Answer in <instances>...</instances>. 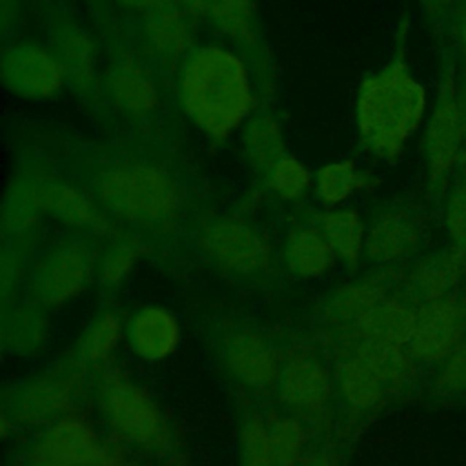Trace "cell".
I'll return each instance as SVG.
<instances>
[{
	"mask_svg": "<svg viewBox=\"0 0 466 466\" xmlns=\"http://www.w3.org/2000/svg\"><path fill=\"white\" fill-rule=\"evenodd\" d=\"M175 86L182 115L211 142L238 135L258 111L255 73L229 44L195 46L177 66Z\"/></svg>",
	"mask_w": 466,
	"mask_h": 466,
	"instance_id": "cell-1",
	"label": "cell"
},
{
	"mask_svg": "<svg viewBox=\"0 0 466 466\" xmlns=\"http://www.w3.org/2000/svg\"><path fill=\"white\" fill-rule=\"evenodd\" d=\"M426 89L404 56V38L395 55L362 76L355 95V133L360 149L384 164H395L426 115Z\"/></svg>",
	"mask_w": 466,
	"mask_h": 466,
	"instance_id": "cell-2",
	"label": "cell"
},
{
	"mask_svg": "<svg viewBox=\"0 0 466 466\" xmlns=\"http://www.w3.org/2000/svg\"><path fill=\"white\" fill-rule=\"evenodd\" d=\"M95 198L115 218L146 229L173 224L182 208L177 180L147 162H120L96 175Z\"/></svg>",
	"mask_w": 466,
	"mask_h": 466,
	"instance_id": "cell-3",
	"label": "cell"
},
{
	"mask_svg": "<svg viewBox=\"0 0 466 466\" xmlns=\"http://www.w3.org/2000/svg\"><path fill=\"white\" fill-rule=\"evenodd\" d=\"M95 400L113 435L146 453H162L171 430L151 393L120 370H104L95 382Z\"/></svg>",
	"mask_w": 466,
	"mask_h": 466,
	"instance_id": "cell-4",
	"label": "cell"
},
{
	"mask_svg": "<svg viewBox=\"0 0 466 466\" xmlns=\"http://www.w3.org/2000/svg\"><path fill=\"white\" fill-rule=\"evenodd\" d=\"M84 191L58 180H35L22 184L5 202V226L13 235L31 228L38 217H51L56 222L89 233H106L107 213Z\"/></svg>",
	"mask_w": 466,
	"mask_h": 466,
	"instance_id": "cell-5",
	"label": "cell"
},
{
	"mask_svg": "<svg viewBox=\"0 0 466 466\" xmlns=\"http://www.w3.org/2000/svg\"><path fill=\"white\" fill-rule=\"evenodd\" d=\"M462 115L459 106V80L451 60L441 71L437 96L426 122L422 151L426 186L433 198L448 191L462 164Z\"/></svg>",
	"mask_w": 466,
	"mask_h": 466,
	"instance_id": "cell-6",
	"label": "cell"
},
{
	"mask_svg": "<svg viewBox=\"0 0 466 466\" xmlns=\"http://www.w3.org/2000/svg\"><path fill=\"white\" fill-rule=\"evenodd\" d=\"M84 364L60 362L24 382L4 413L13 424H51L71 411L84 388Z\"/></svg>",
	"mask_w": 466,
	"mask_h": 466,
	"instance_id": "cell-7",
	"label": "cell"
},
{
	"mask_svg": "<svg viewBox=\"0 0 466 466\" xmlns=\"http://www.w3.org/2000/svg\"><path fill=\"white\" fill-rule=\"evenodd\" d=\"M96 275V255L78 238L49 248L33 266L29 288L33 300L42 308H60L91 284Z\"/></svg>",
	"mask_w": 466,
	"mask_h": 466,
	"instance_id": "cell-8",
	"label": "cell"
},
{
	"mask_svg": "<svg viewBox=\"0 0 466 466\" xmlns=\"http://www.w3.org/2000/svg\"><path fill=\"white\" fill-rule=\"evenodd\" d=\"M53 466H120V450L104 441L98 430L78 413H66L47 424L29 450Z\"/></svg>",
	"mask_w": 466,
	"mask_h": 466,
	"instance_id": "cell-9",
	"label": "cell"
},
{
	"mask_svg": "<svg viewBox=\"0 0 466 466\" xmlns=\"http://www.w3.org/2000/svg\"><path fill=\"white\" fill-rule=\"evenodd\" d=\"M7 93L29 102H49L67 84L66 71L55 51L35 42H15L4 49L0 66Z\"/></svg>",
	"mask_w": 466,
	"mask_h": 466,
	"instance_id": "cell-10",
	"label": "cell"
},
{
	"mask_svg": "<svg viewBox=\"0 0 466 466\" xmlns=\"http://www.w3.org/2000/svg\"><path fill=\"white\" fill-rule=\"evenodd\" d=\"M198 244L213 264L235 275L260 273L271 260V248L266 237L240 218L208 222L198 235Z\"/></svg>",
	"mask_w": 466,
	"mask_h": 466,
	"instance_id": "cell-11",
	"label": "cell"
},
{
	"mask_svg": "<svg viewBox=\"0 0 466 466\" xmlns=\"http://www.w3.org/2000/svg\"><path fill=\"white\" fill-rule=\"evenodd\" d=\"M466 337V293L453 291L419 306L415 329L406 346L417 364L441 362Z\"/></svg>",
	"mask_w": 466,
	"mask_h": 466,
	"instance_id": "cell-12",
	"label": "cell"
},
{
	"mask_svg": "<svg viewBox=\"0 0 466 466\" xmlns=\"http://www.w3.org/2000/svg\"><path fill=\"white\" fill-rule=\"evenodd\" d=\"M104 91L109 102L124 115L144 118L160 106V87L155 75L140 58L122 55L104 75Z\"/></svg>",
	"mask_w": 466,
	"mask_h": 466,
	"instance_id": "cell-13",
	"label": "cell"
},
{
	"mask_svg": "<svg viewBox=\"0 0 466 466\" xmlns=\"http://www.w3.org/2000/svg\"><path fill=\"white\" fill-rule=\"evenodd\" d=\"M277 393L284 406L297 413H320L333 391L328 368L313 355L300 353L286 360L277 380Z\"/></svg>",
	"mask_w": 466,
	"mask_h": 466,
	"instance_id": "cell-14",
	"label": "cell"
},
{
	"mask_svg": "<svg viewBox=\"0 0 466 466\" xmlns=\"http://www.w3.org/2000/svg\"><path fill=\"white\" fill-rule=\"evenodd\" d=\"M422 226L419 217L402 206L379 213L368 226L364 257L379 266H393L408 258L420 244Z\"/></svg>",
	"mask_w": 466,
	"mask_h": 466,
	"instance_id": "cell-15",
	"label": "cell"
},
{
	"mask_svg": "<svg viewBox=\"0 0 466 466\" xmlns=\"http://www.w3.org/2000/svg\"><path fill=\"white\" fill-rule=\"evenodd\" d=\"M224 364L246 388L268 390L277 386L280 362L273 346L258 333L235 329L224 342Z\"/></svg>",
	"mask_w": 466,
	"mask_h": 466,
	"instance_id": "cell-16",
	"label": "cell"
},
{
	"mask_svg": "<svg viewBox=\"0 0 466 466\" xmlns=\"http://www.w3.org/2000/svg\"><path fill=\"white\" fill-rule=\"evenodd\" d=\"M129 350L146 362H158L171 357L182 340V328L177 315L164 306H144L126 324Z\"/></svg>",
	"mask_w": 466,
	"mask_h": 466,
	"instance_id": "cell-17",
	"label": "cell"
},
{
	"mask_svg": "<svg viewBox=\"0 0 466 466\" xmlns=\"http://www.w3.org/2000/svg\"><path fill=\"white\" fill-rule=\"evenodd\" d=\"M466 279V255L448 248L417 262L404 280V297L422 306L442 299L461 286Z\"/></svg>",
	"mask_w": 466,
	"mask_h": 466,
	"instance_id": "cell-18",
	"label": "cell"
},
{
	"mask_svg": "<svg viewBox=\"0 0 466 466\" xmlns=\"http://www.w3.org/2000/svg\"><path fill=\"white\" fill-rule=\"evenodd\" d=\"M51 35V49L66 71L67 84L89 95L96 82V47L89 33L78 22L60 16Z\"/></svg>",
	"mask_w": 466,
	"mask_h": 466,
	"instance_id": "cell-19",
	"label": "cell"
},
{
	"mask_svg": "<svg viewBox=\"0 0 466 466\" xmlns=\"http://www.w3.org/2000/svg\"><path fill=\"white\" fill-rule=\"evenodd\" d=\"M142 42L151 56L178 66L195 47L189 11L171 5L149 11L142 25Z\"/></svg>",
	"mask_w": 466,
	"mask_h": 466,
	"instance_id": "cell-20",
	"label": "cell"
},
{
	"mask_svg": "<svg viewBox=\"0 0 466 466\" xmlns=\"http://www.w3.org/2000/svg\"><path fill=\"white\" fill-rule=\"evenodd\" d=\"M284 264L297 279H324L337 264L326 237L315 224H300L288 231L282 248Z\"/></svg>",
	"mask_w": 466,
	"mask_h": 466,
	"instance_id": "cell-21",
	"label": "cell"
},
{
	"mask_svg": "<svg viewBox=\"0 0 466 466\" xmlns=\"http://www.w3.org/2000/svg\"><path fill=\"white\" fill-rule=\"evenodd\" d=\"M377 178L353 158H337L322 164L313 175V197L322 209L346 206L357 193L371 189Z\"/></svg>",
	"mask_w": 466,
	"mask_h": 466,
	"instance_id": "cell-22",
	"label": "cell"
},
{
	"mask_svg": "<svg viewBox=\"0 0 466 466\" xmlns=\"http://www.w3.org/2000/svg\"><path fill=\"white\" fill-rule=\"evenodd\" d=\"M189 13L206 16L226 38L242 47L258 42L253 0H182Z\"/></svg>",
	"mask_w": 466,
	"mask_h": 466,
	"instance_id": "cell-23",
	"label": "cell"
},
{
	"mask_svg": "<svg viewBox=\"0 0 466 466\" xmlns=\"http://www.w3.org/2000/svg\"><path fill=\"white\" fill-rule=\"evenodd\" d=\"M388 297V284L382 277H364L337 288L328 300V317L333 324L357 329L362 320Z\"/></svg>",
	"mask_w": 466,
	"mask_h": 466,
	"instance_id": "cell-24",
	"label": "cell"
},
{
	"mask_svg": "<svg viewBox=\"0 0 466 466\" xmlns=\"http://www.w3.org/2000/svg\"><path fill=\"white\" fill-rule=\"evenodd\" d=\"M315 226L322 231L331 246L337 260L346 266H357L366 251L368 228L362 215L350 206L322 209L317 215Z\"/></svg>",
	"mask_w": 466,
	"mask_h": 466,
	"instance_id": "cell-25",
	"label": "cell"
},
{
	"mask_svg": "<svg viewBox=\"0 0 466 466\" xmlns=\"http://www.w3.org/2000/svg\"><path fill=\"white\" fill-rule=\"evenodd\" d=\"M419 306L408 297H386L355 329L357 337L406 348L415 329Z\"/></svg>",
	"mask_w": 466,
	"mask_h": 466,
	"instance_id": "cell-26",
	"label": "cell"
},
{
	"mask_svg": "<svg viewBox=\"0 0 466 466\" xmlns=\"http://www.w3.org/2000/svg\"><path fill=\"white\" fill-rule=\"evenodd\" d=\"M335 386L344 402L355 410H371L384 399L390 384L359 353H348L337 366Z\"/></svg>",
	"mask_w": 466,
	"mask_h": 466,
	"instance_id": "cell-27",
	"label": "cell"
},
{
	"mask_svg": "<svg viewBox=\"0 0 466 466\" xmlns=\"http://www.w3.org/2000/svg\"><path fill=\"white\" fill-rule=\"evenodd\" d=\"M244 160L258 173H266L286 149L280 120L269 111H257L238 133Z\"/></svg>",
	"mask_w": 466,
	"mask_h": 466,
	"instance_id": "cell-28",
	"label": "cell"
},
{
	"mask_svg": "<svg viewBox=\"0 0 466 466\" xmlns=\"http://www.w3.org/2000/svg\"><path fill=\"white\" fill-rule=\"evenodd\" d=\"M126 339V324L115 311H100L78 339L76 360L84 366L104 364Z\"/></svg>",
	"mask_w": 466,
	"mask_h": 466,
	"instance_id": "cell-29",
	"label": "cell"
},
{
	"mask_svg": "<svg viewBox=\"0 0 466 466\" xmlns=\"http://www.w3.org/2000/svg\"><path fill=\"white\" fill-rule=\"evenodd\" d=\"M313 175L300 157L288 151L264 173V180L279 200L295 204L313 193Z\"/></svg>",
	"mask_w": 466,
	"mask_h": 466,
	"instance_id": "cell-30",
	"label": "cell"
},
{
	"mask_svg": "<svg viewBox=\"0 0 466 466\" xmlns=\"http://www.w3.org/2000/svg\"><path fill=\"white\" fill-rule=\"evenodd\" d=\"M353 351L364 357L382 375V379L390 384V388L402 386L415 377L417 362L402 346H393V344L357 337Z\"/></svg>",
	"mask_w": 466,
	"mask_h": 466,
	"instance_id": "cell-31",
	"label": "cell"
},
{
	"mask_svg": "<svg viewBox=\"0 0 466 466\" xmlns=\"http://www.w3.org/2000/svg\"><path fill=\"white\" fill-rule=\"evenodd\" d=\"M142 244L137 238H113L96 257V277L106 286H118L124 282L142 257Z\"/></svg>",
	"mask_w": 466,
	"mask_h": 466,
	"instance_id": "cell-32",
	"label": "cell"
},
{
	"mask_svg": "<svg viewBox=\"0 0 466 466\" xmlns=\"http://www.w3.org/2000/svg\"><path fill=\"white\" fill-rule=\"evenodd\" d=\"M240 462L242 466H277L269 424L260 415H251L242 424Z\"/></svg>",
	"mask_w": 466,
	"mask_h": 466,
	"instance_id": "cell-33",
	"label": "cell"
},
{
	"mask_svg": "<svg viewBox=\"0 0 466 466\" xmlns=\"http://www.w3.org/2000/svg\"><path fill=\"white\" fill-rule=\"evenodd\" d=\"M269 435L277 457V466H300L306 450V430L291 417H277L269 424Z\"/></svg>",
	"mask_w": 466,
	"mask_h": 466,
	"instance_id": "cell-34",
	"label": "cell"
},
{
	"mask_svg": "<svg viewBox=\"0 0 466 466\" xmlns=\"http://www.w3.org/2000/svg\"><path fill=\"white\" fill-rule=\"evenodd\" d=\"M444 228L450 248L466 255V167H461L446 191Z\"/></svg>",
	"mask_w": 466,
	"mask_h": 466,
	"instance_id": "cell-35",
	"label": "cell"
},
{
	"mask_svg": "<svg viewBox=\"0 0 466 466\" xmlns=\"http://www.w3.org/2000/svg\"><path fill=\"white\" fill-rule=\"evenodd\" d=\"M433 386L442 397L466 395V337L437 362Z\"/></svg>",
	"mask_w": 466,
	"mask_h": 466,
	"instance_id": "cell-36",
	"label": "cell"
},
{
	"mask_svg": "<svg viewBox=\"0 0 466 466\" xmlns=\"http://www.w3.org/2000/svg\"><path fill=\"white\" fill-rule=\"evenodd\" d=\"M42 317L35 311H16L13 313L11 328L5 329V337H13V344L22 348H33L44 337Z\"/></svg>",
	"mask_w": 466,
	"mask_h": 466,
	"instance_id": "cell-37",
	"label": "cell"
},
{
	"mask_svg": "<svg viewBox=\"0 0 466 466\" xmlns=\"http://www.w3.org/2000/svg\"><path fill=\"white\" fill-rule=\"evenodd\" d=\"M457 0H419L422 11L431 18V20H439L442 18L450 7L455 4Z\"/></svg>",
	"mask_w": 466,
	"mask_h": 466,
	"instance_id": "cell-38",
	"label": "cell"
},
{
	"mask_svg": "<svg viewBox=\"0 0 466 466\" xmlns=\"http://www.w3.org/2000/svg\"><path fill=\"white\" fill-rule=\"evenodd\" d=\"M455 25H457V35H459L461 49H462V53L466 56V0H459L457 2Z\"/></svg>",
	"mask_w": 466,
	"mask_h": 466,
	"instance_id": "cell-39",
	"label": "cell"
},
{
	"mask_svg": "<svg viewBox=\"0 0 466 466\" xmlns=\"http://www.w3.org/2000/svg\"><path fill=\"white\" fill-rule=\"evenodd\" d=\"M459 106H461V115H462V137H464L461 167H466V76L459 82Z\"/></svg>",
	"mask_w": 466,
	"mask_h": 466,
	"instance_id": "cell-40",
	"label": "cell"
},
{
	"mask_svg": "<svg viewBox=\"0 0 466 466\" xmlns=\"http://www.w3.org/2000/svg\"><path fill=\"white\" fill-rule=\"evenodd\" d=\"M118 2L131 7V9H140V11H146V13L164 5L162 0H118Z\"/></svg>",
	"mask_w": 466,
	"mask_h": 466,
	"instance_id": "cell-41",
	"label": "cell"
},
{
	"mask_svg": "<svg viewBox=\"0 0 466 466\" xmlns=\"http://www.w3.org/2000/svg\"><path fill=\"white\" fill-rule=\"evenodd\" d=\"M20 466H53V464H49V462H46V461H42V459L33 457V455L27 453L25 459H24V462H22Z\"/></svg>",
	"mask_w": 466,
	"mask_h": 466,
	"instance_id": "cell-42",
	"label": "cell"
},
{
	"mask_svg": "<svg viewBox=\"0 0 466 466\" xmlns=\"http://www.w3.org/2000/svg\"><path fill=\"white\" fill-rule=\"evenodd\" d=\"M300 466H335V464L328 459H309V461H302Z\"/></svg>",
	"mask_w": 466,
	"mask_h": 466,
	"instance_id": "cell-43",
	"label": "cell"
},
{
	"mask_svg": "<svg viewBox=\"0 0 466 466\" xmlns=\"http://www.w3.org/2000/svg\"><path fill=\"white\" fill-rule=\"evenodd\" d=\"M120 466H127V464H126V462H124V464H120Z\"/></svg>",
	"mask_w": 466,
	"mask_h": 466,
	"instance_id": "cell-44",
	"label": "cell"
}]
</instances>
